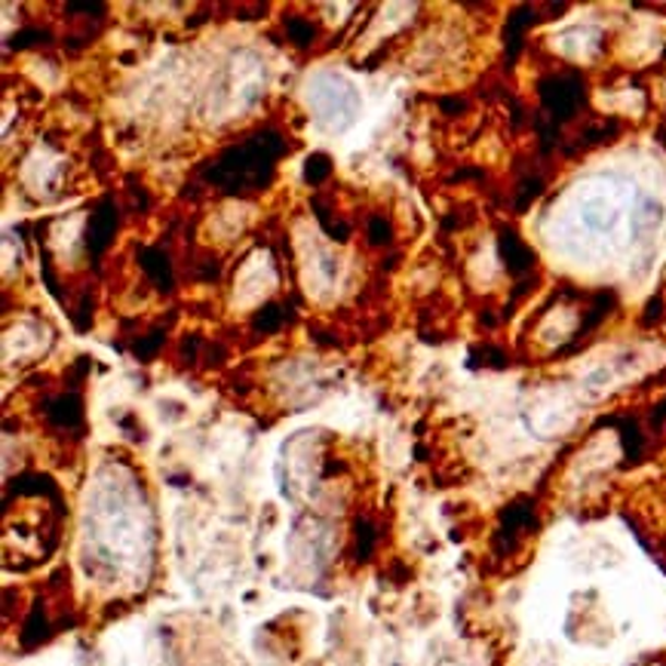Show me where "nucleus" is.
Listing matches in <instances>:
<instances>
[{"label": "nucleus", "instance_id": "f257e3e1", "mask_svg": "<svg viewBox=\"0 0 666 666\" xmlns=\"http://www.w3.org/2000/svg\"><path fill=\"white\" fill-rule=\"evenodd\" d=\"M369 240H372L374 246H388L393 240V230L391 225L384 222V215H374L372 222H369Z\"/></svg>", "mask_w": 666, "mask_h": 666}, {"label": "nucleus", "instance_id": "f03ea898", "mask_svg": "<svg viewBox=\"0 0 666 666\" xmlns=\"http://www.w3.org/2000/svg\"><path fill=\"white\" fill-rule=\"evenodd\" d=\"M289 34H293L295 44H313L317 28L310 25L308 19H289Z\"/></svg>", "mask_w": 666, "mask_h": 666}]
</instances>
